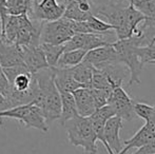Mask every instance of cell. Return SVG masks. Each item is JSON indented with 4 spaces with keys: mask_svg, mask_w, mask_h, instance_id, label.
I'll return each mask as SVG.
<instances>
[{
    "mask_svg": "<svg viewBox=\"0 0 155 154\" xmlns=\"http://www.w3.org/2000/svg\"><path fill=\"white\" fill-rule=\"evenodd\" d=\"M75 97L78 115L82 117H90L97 110L91 91L89 88H81L73 93Z\"/></svg>",
    "mask_w": 155,
    "mask_h": 154,
    "instance_id": "obj_12",
    "label": "cell"
},
{
    "mask_svg": "<svg viewBox=\"0 0 155 154\" xmlns=\"http://www.w3.org/2000/svg\"><path fill=\"white\" fill-rule=\"evenodd\" d=\"M37 81L38 90L35 97V106L40 109L48 123L61 117V96L55 84V73L53 68L45 69L33 74Z\"/></svg>",
    "mask_w": 155,
    "mask_h": 154,
    "instance_id": "obj_2",
    "label": "cell"
},
{
    "mask_svg": "<svg viewBox=\"0 0 155 154\" xmlns=\"http://www.w3.org/2000/svg\"><path fill=\"white\" fill-rule=\"evenodd\" d=\"M65 11V3L59 4L56 0H41L39 2L32 1L31 8L28 16L32 20L49 22L62 18Z\"/></svg>",
    "mask_w": 155,
    "mask_h": 154,
    "instance_id": "obj_7",
    "label": "cell"
},
{
    "mask_svg": "<svg viewBox=\"0 0 155 154\" xmlns=\"http://www.w3.org/2000/svg\"><path fill=\"white\" fill-rule=\"evenodd\" d=\"M123 119L118 116H114L110 118L104 127V138L107 144L109 145L113 152L119 154L123 151V143L119 137V132L123 128Z\"/></svg>",
    "mask_w": 155,
    "mask_h": 154,
    "instance_id": "obj_11",
    "label": "cell"
},
{
    "mask_svg": "<svg viewBox=\"0 0 155 154\" xmlns=\"http://www.w3.org/2000/svg\"><path fill=\"white\" fill-rule=\"evenodd\" d=\"M10 91H11V84L8 81V77H6V75L4 74L2 67L0 66V94L8 97Z\"/></svg>",
    "mask_w": 155,
    "mask_h": 154,
    "instance_id": "obj_29",
    "label": "cell"
},
{
    "mask_svg": "<svg viewBox=\"0 0 155 154\" xmlns=\"http://www.w3.org/2000/svg\"><path fill=\"white\" fill-rule=\"evenodd\" d=\"M96 13L104 17L108 20V23L115 28L117 40L129 39L134 36L140 37L141 32L138 27L147 19L131 1L129 6L124 8L114 2H110L97 8Z\"/></svg>",
    "mask_w": 155,
    "mask_h": 154,
    "instance_id": "obj_1",
    "label": "cell"
},
{
    "mask_svg": "<svg viewBox=\"0 0 155 154\" xmlns=\"http://www.w3.org/2000/svg\"><path fill=\"white\" fill-rule=\"evenodd\" d=\"M128 1H130V0H128Z\"/></svg>",
    "mask_w": 155,
    "mask_h": 154,
    "instance_id": "obj_36",
    "label": "cell"
},
{
    "mask_svg": "<svg viewBox=\"0 0 155 154\" xmlns=\"http://www.w3.org/2000/svg\"><path fill=\"white\" fill-rule=\"evenodd\" d=\"M68 139L74 147H81L87 154L97 153V136L90 118L80 115L68 120L63 125Z\"/></svg>",
    "mask_w": 155,
    "mask_h": 154,
    "instance_id": "obj_3",
    "label": "cell"
},
{
    "mask_svg": "<svg viewBox=\"0 0 155 154\" xmlns=\"http://www.w3.org/2000/svg\"><path fill=\"white\" fill-rule=\"evenodd\" d=\"M33 84V75L31 73H25V74H20L19 76L15 78L13 81L12 89L17 92H27L32 88Z\"/></svg>",
    "mask_w": 155,
    "mask_h": 154,
    "instance_id": "obj_24",
    "label": "cell"
},
{
    "mask_svg": "<svg viewBox=\"0 0 155 154\" xmlns=\"http://www.w3.org/2000/svg\"><path fill=\"white\" fill-rule=\"evenodd\" d=\"M146 125L149 127V129L155 134V105L153 106V112H152L150 118L146 121Z\"/></svg>",
    "mask_w": 155,
    "mask_h": 154,
    "instance_id": "obj_32",
    "label": "cell"
},
{
    "mask_svg": "<svg viewBox=\"0 0 155 154\" xmlns=\"http://www.w3.org/2000/svg\"><path fill=\"white\" fill-rule=\"evenodd\" d=\"M3 118L16 119L20 123H22L27 129L33 128V129H37L43 133H47L49 131V126L41 113L40 109L33 103L0 112V125H2Z\"/></svg>",
    "mask_w": 155,
    "mask_h": 154,
    "instance_id": "obj_5",
    "label": "cell"
},
{
    "mask_svg": "<svg viewBox=\"0 0 155 154\" xmlns=\"http://www.w3.org/2000/svg\"><path fill=\"white\" fill-rule=\"evenodd\" d=\"M75 35L72 29V20L64 17L56 21H49L42 23L41 30V43L61 45Z\"/></svg>",
    "mask_w": 155,
    "mask_h": 154,
    "instance_id": "obj_6",
    "label": "cell"
},
{
    "mask_svg": "<svg viewBox=\"0 0 155 154\" xmlns=\"http://www.w3.org/2000/svg\"><path fill=\"white\" fill-rule=\"evenodd\" d=\"M154 64V66H155V62H152V64Z\"/></svg>",
    "mask_w": 155,
    "mask_h": 154,
    "instance_id": "obj_35",
    "label": "cell"
},
{
    "mask_svg": "<svg viewBox=\"0 0 155 154\" xmlns=\"http://www.w3.org/2000/svg\"><path fill=\"white\" fill-rule=\"evenodd\" d=\"M2 69H3V68H2ZM3 72H4V74L6 75V77H8V81H10L11 84H13V81L15 80V78H16L17 76H19L20 74L30 73L25 64H22V66L11 67V68H4Z\"/></svg>",
    "mask_w": 155,
    "mask_h": 154,
    "instance_id": "obj_28",
    "label": "cell"
},
{
    "mask_svg": "<svg viewBox=\"0 0 155 154\" xmlns=\"http://www.w3.org/2000/svg\"><path fill=\"white\" fill-rule=\"evenodd\" d=\"M22 59L31 74H36L39 71L49 69L47 58L45 56L41 45L39 47H19Z\"/></svg>",
    "mask_w": 155,
    "mask_h": 154,
    "instance_id": "obj_10",
    "label": "cell"
},
{
    "mask_svg": "<svg viewBox=\"0 0 155 154\" xmlns=\"http://www.w3.org/2000/svg\"><path fill=\"white\" fill-rule=\"evenodd\" d=\"M87 22L89 23L94 34H108V32L110 31H115V28L112 25L102 21L101 19L97 18L94 14Z\"/></svg>",
    "mask_w": 155,
    "mask_h": 154,
    "instance_id": "obj_23",
    "label": "cell"
},
{
    "mask_svg": "<svg viewBox=\"0 0 155 154\" xmlns=\"http://www.w3.org/2000/svg\"><path fill=\"white\" fill-rule=\"evenodd\" d=\"M32 1H34V2H39V1H41V0H32Z\"/></svg>",
    "mask_w": 155,
    "mask_h": 154,
    "instance_id": "obj_34",
    "label": "cell"
},
{
    "mask_svg": "<svg viewBox=\"0 0 155 154\" xmlns=\"http://www.w3.org/2000/svg\"><path fill=\"white\" fill-rule=\"evenodd\" d=\"M53 69L55 73V84L59 92L74 93L78 89L84 88L73 77V75L70 72V69Z\"/></svg>",
    "mask_w": 155,
    "mask_h": 154,
    "instance_id": "obj_14",
    "label": "cell"
},
{
    "mask_svg": "<svg viewBox=\"0 0 155 154\" xmlns=\"http://www.w3.org/2000/svg\"><path fill=\"white\" fill-rule=\"evenodd\" d=\"M137 53L141 60V64H152L155 62V44L137 48Z\"/></svg>",
    "mask_w": 155,
    "mask_h": 154,
    "instance_id": "obj_26",
    "label": "cell"
},
{
    "mask_svg": "<svg viewBox=\"0 0 155 154\" xmlns=\"http://www.w3.org/2000/svg\"><path fill=\"white\" fill-rule=\"evenodd\" d=\"M3 42V37H2V32H1V23H0V45Z\"/></svg>",
    "mask_w": 155,
    "mask_h": 154,
    "instance_id": "obj_33",
    "label": "cell"
},
{
    "mask_svg": "<svg viewBox=\"0 0 155 154\" xmlns=\"http://www.w3.org/2000/svg\"><path fill=\"white\" fill-rule=\"evenodd\" d=\"M70 72L73 75V77L79 84H81L84 88H90L91 84H92L94 72H95V68L88 61L84 60L78 66L70 68Z\"/></svg>",
    "mask_w": 155,
    "mask_h": 154,
    "instance_id": "obj_16",
    "label": "cell"
},
{
    "mask_svg": "<svg viewBox=\"0 0 155 154\" xmlns=\"http://www.w3.org/2000/svg\"><path fill=\"white\" fill-rule=\"evenodd\" d=\"M41 49H42L45 56L47 58L48 64L50 68H55L58 64V60L60 59L61 55L64 53V45H55L50 44V43H41Z\"/></svg>",
    "mask_w": 155,
    "mask_h": 154,
    "instance_id": "obj_20",
    "label": "cell"
},
{
    "mask_svg": "<svg viewBox=\"0 0 155 154\" xmlns=\"http://www.w3.org/2000/svg\"><path fill=\"white\" fill-rule=\"evenodd\" d=\"M108 105L114 109L116 116L123 120L130 121L136 117L134 112V101L123 87H117L112 91Z\"/></svg>",
    "mask_w": 155,
    "mask_h": 154,
    "instance_id": "obj_8",
    "label": "cell"
},
{
    "mask_svg": "<svg viewBox=\"0 0 155 154\" xmlns=\"http://www.w3.org/2000/svg\"><path fill=\"white\" fill-rule=\"evenodd\" d=\"M89 89H90L94 100H95L97 109L108 105L113 90H100V89H93V88H89Z\"/></svg>",
    "mask_w": 155,
    "mask_h": 154,
    "instance_id": "obj_25",
    "label": "cell"
},
{
    "mask_svg": "<svg viewBox=\"0 0 155 154\" xmlns=\"http://www.w3.org/2000/svg\"><path fill=\"white\" fill-rule=\"evenodd\" d=\"M8 109H12V106H11L10 101H8V99L4 95L0 94V112L6 111Z\"/></svg>",
    "mask_w": 155,
    "mask_h": 154,
    "instance_id": "obj_31",
    "label": "cell"
},
{
    "mask_svg": "<svg viewBox=\"0 0 155 154\" xmlns=\"http://www.w3.org/2000/svg\"><path fill=\"white\" fill-rule=\"evenodd\" d=\"M84 60L92 64L97 70H104L112 64H121L118 52L115 50L112 43L106 47L89 51L84 57Z\"/></svg>",
    "mask_w": 155,
    "mask_h": 154,
    "instance_id": "obj_9",
    "label": "cell"
},
{
    "mask_svg": "<svg viewBox=\"0 0 155 154\" xmlns=\"http://www.w3.org/2000/svg\"><path fill=\"white\" fill-rule=\"evenodd\" d=\"M154 138H155V134L145 123L130 139L124 140V147L123 151L119 154H126L130 149H133V148L140 149L141 147L146 146V145H148L149 143H151Z\"/></svg>",
    "mask_w": 155,
    "mask_h": 154,
    "instance_id": "obj_15",
    "label": "cell"
},
{
    "mask_svg": "<svg viewBox=\"0 0 155 154\" xmlns=\"http://www.w3.org/2000/svg\"><path fill=\"white\" fill-rule=\"evenodd\" d=\"M132 154H155V138L148 145L141 147L140 149H137L136 152Z\"/></svg>",
    "mask_w": 155,
    "mask_h": 154,
    "instance_id": "obj_30",
    "label": "cell"
},
{
    "mask_svg": "<svg viewBox=\"0 0 155 154\" xmlns=\"http://www.w3.org/2000/svg\"><path fill=\"white\" fill-rule=\"evenodd\" d=\"M93 15L92 12H84L75 1H65V11L63 17L73 21H88Z\"/></svg>",
    "mask_w": 155,
    "mask_h": 154,
    "instance_id": "obj_19",
    "label": "cell"
},
{
    "mask_svg": "<svg viewBox=\"0 0 155 154\" xmlns=\"http://www.w3.org/2000/svg\"><path fill=\"white\" fill-rule=\"evenodd\" d=\"M113 47L118 52L120 62L124 64L130 71L129 78V86L134 84H140V73L143 71V64L137 53V48L140 47L138 41V36H134L132 38L117 40L112 43Z\"/></svg>",
    "mask_w": 155,
    "mask_h": 154,
    "instance_id": "obj_4",
    "label": "cell"
},
{
    "mask_svg": "<svg viewBox=\"0 0 155 154\" xmlns=\"http://www.w3.org/2000/svg\"><path fill=\"white\" fill-rule=\"evenodd\" d=\"M32 0H8V14L11 16H22L28 15L31 8Z\"/></svg>",
    "mask_w": 155,
    "mask_h": 154,
    "instance_id": "obj_21",
    "label": "cell"
},
{
    "mask_svg": "<svg viewBox=\"0 0 155 154\" xmlns=\"http://www.w3.org/2000/svg\"><path fill=\"white\" fill-rule=\"evenodd\" d=\"M134 112L136 116L145 119L146 121L150 118L152 112H153V106H150L145 103H137L134 101Z\"/></svg>",
    "mask_w": 155,
    "mask_h": 154,
    "instance_id": "obj_27",
    "label": "cell"
},
{
    "mask_svg": "<svg viewBox=\"0 0 155 154\" xmlns=\"http://www.w3.org/2000/svg\"><path fill=\"white\" fill-rule=\"evenodd\" d=\"M134 6L146 16L155 21V0H130Z\"/></svg>",
    "mask_w": 155,
    "mask_h": 154,
    "instance_id": "obj_22",
    "label": "cell"
},
{
    "mask_svg": "<svg viewBox=\"0 0 155 154\" xmlns=\"http://www.w3.org/2000/svg\"><path fill=\"white\" fill-rule=\"evenodd\" d=\"M25 64L20 48L12 43L2 42L0 45V66L2 68H11Z\"/></svg>",
    "mask_w": 155,
    "mask_h": 154,
    "instance_id": "obj_13",
    "label": "cell"
},
{
    "mask_svg": "<svg viewBox=\"0 0 155 154\" xmlns=\"http://www.w3.org/2000/svg\"><path fill=\"white\" fill-rule=\"evenodd\" d=\"M60 96H61V106H62L60 123L63 126L68 120L77 116L78 111H77V107H76L75 97H74L73 93L60 92Z\"/></svg>",
    "mask_w": 155,
    "mask_h": 154,
    "instance_id": "obj_17",
    "label": "cell"
},
{
    "mask_svg": "<svg viewBox=\"0 0 155 154\" xmlns=\"http://www.w3.org/2000/svg\"><path fill=\"white\" fill-rule=\"evenodd\" d=\"M88 52L84 50H74V51H67L61 55L58 64L55 68L58 69H70L78 66L84 60Z\"/></svg>",
    "mask_w": 155,
    "mask_h": 154,
    "instance_id": "obj_18",
    "label": "cell"
}]
</instances>
